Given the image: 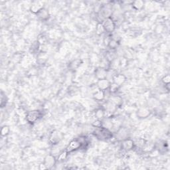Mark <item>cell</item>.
Returning <instances> with one entry per match:
<instances>
[{
	"label": "cell",
	"mask_w": 170,
	"mask_h": 170,
	"mask_svg": "<svg viewBox=\"0 0 170 170\" xmlns=\"http://www.w3.org/2000/svg\"><path fill=\"white\" fill-rule=\"evenodd\" d=\"M88 144L85 136H80L79 138L72 140L66 148V151L69 153L73 152L76 150L82 148L85 145Z\"/></svg>",
	"instance_id": "1"
},
{
	"label": "cell",
	"mask_w": 170,
	"mask_h": 170,
	"mask_svg": "<svg viewBox=\"0 0 170 170\" xmlns=\"http://www.w3.org/2000/svg\"><path fill=\"white\" fill-rule=\"evenodd\" d=\"M126 138H128V131L125 128H120L116 131V139L120 141H122Z\"/></svg>",
	"instance_id": "14"
},
{
	"label": "cell",
	"mask_w": 170,
	"mask_h": 170,
	"mask_svg": "<svg viewBox=\"0 0 170 170\" xmlns=\"http://www.w3.org/2000/svg\"><path fill=\"white\" fill-rule=\"evenodd\" d=\"M126 81V76L122 73L114 75V76L113 77V82L116 84L120 87L122 86L125 83Z\"/></svg>",
	"instance_id": "11"
},
{
	"label": "cell",
	"mask_w": 170,
	"mask_h": 170,
	"mask_svg": "<svg viewBox=\"0 0 170 170\" xmlns=\"http://www.w3.org/2000/svg\"><path fill=\"white\" fill-rule=\"evenodd\" d=\"M39 47H40V43L39 41H36L34 43H32V45H31V49L32 50L33 52H37L39 51Z\"/></svg>",
	"instance_id": "26"
},
{
	"label": "cell",
	"mask_w": 170,
	"mask_h": 170,
	"mask_svg": "<svg viewBox=\"0 0 170 170\" xmlns=\"http://www.w3.org/2000/svg\"><path fill=\"white\" fill-rule=\"evenodd\" d=\"M119 45H120V43L118 41H116V40L112 38V39L108 43L107 47L110 48V50L113 51V50L116 49V48L118 47Z\"/></svg>",
	"instance_id": "20"
},
{
	"label": "cell",
	"mask_w": 170,
	"mask_h": 170,
	"mask_svg": "<svg viewBox=\"0 0 170 170\" xmlns=\"http://www.w3.org/2000/svg\"><path fill=\"white\" fill-rule=\"evenodd\" d=\"M162 82H163V84L165 85H169L170 82V76L169 75H165L163 78H162Z\"/></svg>",
	"instance_id": "28"
},
{
	"label": "cell",
	"mask_w": 170,
	"mask_h": 170,
	"mask_svg": "<svg viewBox=\"0 0 170 170\" xmlns=\"http://www.w3.org/2000/svg\"><path fill=\"white\" fill-rule=\"evenodd\" d=\"M120 88V87L116 84L114 83V82H111V84L110 85V87H109L108 90L110 92V93L111 94H114L117 93V92L119 90Z\"/></svg>",
	"instance_id": "21"
},
{
	"label": "cell",
	"mask_w": 170,
	"mask_h": 170,
	"mask_svg": "<svg viewBox=\"0 0 170 170\" xmlns=\"http://www.w3.org/2000/svg\"><path fill=\"white\" fill-rule=\"evenodd\" d=\"M110 101H111L112 103H113L116 106V107L120 106L122 103V98H121V97L119 96L115 95V94H111Z\"/></svg>",
	"instance_id": "19"
},
{
	"label": "cell",
	"mask_w": 170,
	"mask_h": 170,
	"mask_svg": "<svg viewBox=\"0 0 170 170\" xmlns=\"http://www.w3.org/2000/svg\"><path fill=\"white\" fill-rule=\"evenodd\" d=\"M95 77L98 80L107 79L108 76V69H105L104 67H98L94 71Z\"/></svg>",
	"instance_id": "9"
},
{
	"label": "cell",
	"mask_w": 170,
	"mask_h": 170,
	"mask_svg": "<svg viewBox=\"0 0 170 170\" xmlns=\"http://www.w3.org/2000/svg\"><path fill=\"white\" fill-rule=\"evenodd\" d=\"M9 132H10V128H9V126L7 125L2 126L1 128V136L2 137H6L7 136L9 135Z\"/></svg>",
	"instance_id": "23"
},
{
	"label": "cell",
	"mask_w": 170,
	"mask_h": 170,
	"mask_svg": "<svg viewBox=\"0 0 170 170\" xmlns=\"http://www.w3.org/2000/svg\"><path fill=\"white\" fill-rule=\"evenodd\" d=\"M43 8V6L41 2H35L32 3L31 6H30V11L33 14H37L39 12L41 9Z\"/></svg>",
	"instance_id": "13"
},
{
	"label": "cell",
	"mask_w": 170,
	"mask_h": 170,
	"mask_svg": "<svg viewBox=\"0 0 170 170\" xmlns=\"http://www.w3.org/2000/svg\"><path fill=\"white\" fill-rule=\"evenodd\" d=\"M57 159H56V157L54 155L51 154L46 155L44 158V161H43V163L45 165L47 169H52L53 167H54L57 163Z\"/></svg>",
	"instance_id": "7"
},
{
	"label": "cell",
	"mask_w": 170,
	"mask_h": 170,
	"mask_svg": "<svg viewBox=\"0 0 170 170\" xmlns=\"http://www.w3.org/2000/svg\"><path fill=\"white\" fill-rule=\"evenodd\" d=\"M110 84H111V82L108 79H100V80H98V81H97L96 86L98 89L106 92V90H108Z\"/></svg>",
	"instance_id": "10"
},
{
	"label": "cell",
	"mask_w": 170,
	"mask_h": 170,
	"mask_svg": "<svg viewBox=\"0 0 170 170\" xmlns=\"http://www.w3.org/2000/svg\"><path fill=\"white\" fill-rule=\"evenodd\" d=\"M151 114V111L147 107L140 108L136 112V115L138 118L140 119H145Z\"/></svg>",
	"instance_id": "12"
},
{
	"label": "cell",
	"mask_w": 170,
	"mask_h": 170,
	"mask_svg": "<svg viewBox=\"0 0 170 170\" xmlns=\"http://www.w3.org/2000/svg\"><path fill=\"white\" fill-rule=\"evenodd\" d=\"M93 134L97 139L102 141H107L113 137V134L112 131L104 127L94 128Z\"/></svg>",
	"instance_id": "2"
},
{
	"label": "cell",
	"mask_w": 170,
	"mask_h": 170,
	"mask_svg": "<svg viewBox=\"0 0 170 170\" xmlns=\"http://www.w3.org/2000/svg\"><path fill=\"white\" fill-rule=\"evenodd\" d=\"M41 116H42V113L40 110H33L28 112V113L26 114L25 118L28 123L33 124L35 122H37V121H38L41 118Z\"/></svg>",
	"instance_id": "4"
},
{
	"label": "cell",
	"mask_w": 170,
	"mask_h": 170,
	"mask_svg": "<svg viewBox=\"0 0 170 170\" xmlns=\"http://www.w3.org/2000/svg\"><path fill=\"white\" fill-rule=\"evenodd\" d=\"M64 138V134L61 131L55 130L51 132L49 135L48 141V143L53 145H56L59 144Z\"/></svg>",
	"instance_id": "3"
},
{
	"label": "cell",
	"mask_w": 170,
	"mask_h": 170,
	"mask_svg": "<svg viewBox=\"0 0 170 170\" xmlns=\"http://www.w3.org/2000/svg\"><path fill=\"white\" fill-rule=\"evenodd\" d=\"M81 64V61L80 59H76L70 62L69 68L71 70H76L80 67Z\"/></svg>",
	"instance_id": "22"
},
{
	"label": "cell",
	"mask_w": 170,
	"mask_h": 170,
	"mask_svg": "<svg viewBox=\"0 0 170 170\" xmlns=\"http://www.w3.org/2000/svg\"><path fill=\"white\" fill-rule=\"evenodd\" d=\"M105 91L97 89L93 94V99L97 102H102L105 99Z\"/></svg>",
	"instance_id": "15"
},
{
	"label": "cell",
	"mask_w": 170,
	"mask_h": 170,
	"mask_svg": "<svg viewBox=\"0 0 170 170\" xmlns=\"http://www.w3.org/2000/svg\"><path fill=\"white\" fill-rule=\"evenodd\" d=\"M69 153L67 151H66V150H65V151H62V152L60 153V154L59 155V157H58V159L57 160L59 162H62L63 161V160H65L67 156H68V154H69Z\"/></svg>",
	"instance_id": "25"
},
{
	"label": "cell",
	"mask_w": 170,
	"mask_h": 170,
	"mask_svg": "<svg viewBox=\"0 0 170 170\" xmlns=\"http://www.w3.org/2000/svg\"><path fill=\"white\" fill-rule=\"evenodd\" d=\"M121 146H122V149L124 151L126 152H129L132 150L134 147H135V144L133 140L130 139V138H126L123 140L122 141H121Z\"/></svg>",
	"instance_id": "8"
},
{
	"label": "cell",
	"mask_w": 170,
	"mask_h": 170,
	"mask_svg": "<svg viewBox=\"0 0 170 170\" xmlns=\"http://www.w3.org/2000/svg\"><path fill=\"white\" fill-rule=\"evenodd\" d=\"M39 169H41V170H42V169H47V168L45 166V165L43 163H42L41 165H39Z\"/></svg>",
	"instance_id": "29"
},
{
	"label": "cell",
	"mask_w": 170,
	"mask_h": 170,
	"mask_svg": "<svg viewBox=\"0 0 170 170\" xmlns=\"http://www.w3.org/2000/svg\"><path fill=\"white\" fill-rule=\"evenodd\" d=\"M101 23L104 27L105 32H106L108 34H110V33H113L115 31L116 23L114 19L112 17L104 19Z\"/></svg>",
	"instance_id": "5"
},
{
	"label": "cell",
	"mask_w": 170,
	"mask_h": 170,
	"mask_svg": "<svg viewBox=\"0 0 170 170\" xmlns=\"http://www.w3.org/2000/svg\"><path fill=\"white\" fill-rule=\"evenodd\" d=\"M99 14L100 16L103 17V21L104 19L112 17V15H113V9H112V7L110 5H104V6H101L99 11Z\"/></svg>",
	"instance_id": "6"
},
{
	"label": "cell",
	"mask_w": 170,
	"mask_h": 170,
	"mask_svg": "<svg viewBox=\"0 0 170 170\" xmlns=\"http://www.w3.org/2000/svg\"><path fill=\"white\" fill-rule=\"evenodd\" d=\"M102 125H103V122H102V120H98V119H96V120L94 121V122L92 124V126H93L94 128H100V127H102Z\"/></svg>",
	"instance_id": "27"
},
{
	"label": "cell",
	"mask_w": 170,
	"mask_h": 170,
	"mask_svg": "<svg viewBox=\"0 0 170 170\" xmlns=\"http://www.w3.org/2000/svg\"><path fill=\"white\" fill-rule=\"evenodd\" d=\"M94 117L98 120H103L106 117V111L104 108H97L94 112Z\"/></svg>",
	"instance_id": "18"
},
{
	"label": "cell",
	"mask_w": 170,
	"mask_h": 170,
	"mask_svg": "<svg viewBox=\"0 0 170 170\" xmlns=\"http://www.w3.org/2000/svg\"><path fill=\"white\" fill-rule=\"evenodd\" d=\"M37 16L42 21H47L50 16L49 12H48V11L45 7H43L41 10L37 14Z\"/></svg>",
	"instance_id": "17"
},
{
	"label": "cell",
	"mask_w": 170,
	"mask_h": 170,
	"mask_svg": "<svg viewBox=\"0 0 170 170\" xmlns=\"http://www.w3.org/2000/svg\"><path fill=\"white\" fill-rule=\"evenodd\" d=\"M96 33L98 35H103V33H105V30H104V27L103 25V24H102V23H99L96 25Z\"/></svg>",
	"instance_id": "24"
},
{
	"label": "cell",
	"mask_w": 170,
	"mask_h": 170,
	"mask_svg": "<svg viewBox=\"0 0 170 170\" xmlns=\"http://www.w3.org/2000/svg\"><path fill=\"white\" fill-rule=\"evenodd\" d=\"M131 6H132V8L136 11H141L142 10L145 6V3L142 0H136L131 2Z\"/></svg>",
	"instance_id": "16"
}]
</instances>
